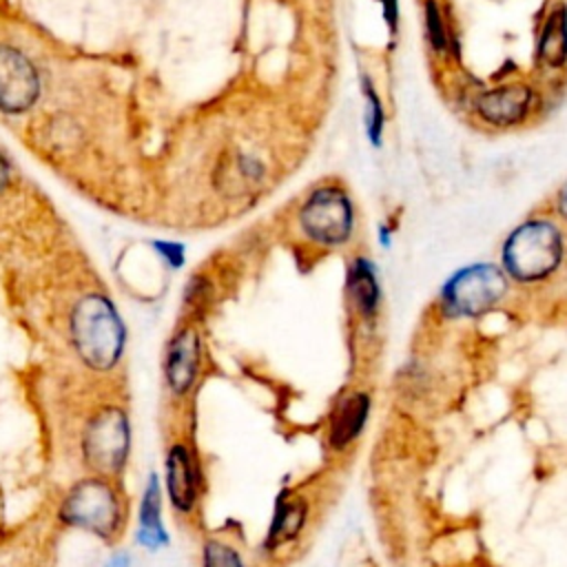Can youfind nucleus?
Listing matches in <instances>:
<instances>
[{
	"label": "nucleus",
	"mask_w": 567,
	"mask_h": 567,
	"mask_svg": "<svg viewBox=\"0 0 567 567\" xmlns=\"http://www.w3.org/2000/svg\"><path fill=\"white\" fill-rule=\"evenodd\" d=\"M565 259V235L549 217H529L514 226L501 246V268L516 284L549 279Z\"/></svg>",
	"instance_id": "1"
},
{
	"label": "nucleus",
	"mask_w": 567,
	"mask_h": 567,
	"mask_svg": "<svg viewBox=\"0 0 567 567\" xmlns=\"http://www.w3.org/2000/svg\"><path fill=\"white\" fill-rule=\"evenodd\" d=\"M71 339L80 359L97 372L117 365L126 330L115 306L100 292L82 297L71 312Z\"/></svg>",
	"instance_id": "2"
},
{
	"label": "nucleus",
	"mask_w": 567,
	"mask_h": 567,
	"mask_svg": "<svg viewBox=\"0 0 567 567\" xmlns=\"http://www.w3.org/2000/svg\"><path fill=\"white\" fill-rule=\"evenodd\" d=\"M509 290V279L492 261H474L454 270L439 290V306L445 317L474 319L496 308Z\"/></svg>",
	"instance_id": "3"
},
{
	"label": "nucleus",
	"mask_w": 567,
	"mask_h": 567,
	"mask_svg": "<svg viewBox=\"0 0 567 567\" xmlns=\"http://www.w3.org/2000/svg\"><path fill=\"white\" fill-rule=\"evenodd\" d=\"M58 516L69 527L109 540L117 536L124 509L111 478L93 474L78 481L66 492V496L60 503Z\"/></svg>",
	"instance_id": "4"
},
{
	"label": "nucleus",
	"mask_w": 567,
	"mask_h": 567,
	"mask_svg": "<svg viewBox=\"0 0 567 567\" xmlns=\"http://www.w3.org/2000/svg\"><path fill=\"white\" fill-rule=\"evenodd\" d=\"M128 450H131V425H128L126 412L120 405L100 408L86 421L82 432L84 463L97 476L113 478L124 470Z\"/></svg>",
	"instance_id": "5"
},
{
	"label": "nucleus",
	"mask_w": 567,
	"mask_h": 567,
	"mask_svg": "<svg viewBox=\"0 0 567 567\" xmlns=\"http://www.w3.org/2000/svg\"><path fill=\"white\" fill-rule=\"evenodd\" d=\"M303 233L321 246H341L354 228V208L341 186L315 188L299 210Z\"/></svg>",
	"instance_id": "6"
},
{
	"label": "nucleus",
	"mask_w": 567,
	"mask_h": 567,
	"mask_svg": "<svg viewBox=\"0 0 567 567\" xmlns=\"http://www.w3.org/2000/svg\"><path fill=\"white\" fill-rule=\"evenodd\" d=\"M536 102V91L527 82H505L474 97V113L494 128H512L523 124Z\"/></svg>",
	"instance_id": "7"
},
{
	"label": "nucleus",
	"mask_w": 567,
	"mask_h": 567,
	"mask_svg": "<svg viewBox=\"0 0 567 567\" xmlns=\"http://www.w3.org/2000/svg\"><path fill=\"white\" fill-rule=\"evenodd\" d=\"M40 93V78L33 62L18 49L0 44V109L7 113L27 111Z\"/></svg>",
	"instance_id": "8"
},
{
	"label": "nucleus",
	"mask_w": 567,
	"mask_h": 567,
	"mask_svg": "<svg viewBox=\"0 0 567 567\" xmlns=\"http://www.w3.org/2000/svg\"><path fill=\"white\" fill-rule=\"evenodd\" d=\"M199 467L186 443H173L164 461V489L179 514H190L199 501Z\"/></svg>",
	"instance_id": "9"
},
{
	"label": "nucleus",
	"mask_w": 567,
	"mask_h": 567,
	"mask_svg": "<svg viewBox=\"0 0 567 567\" xmlns=\"http://www.w3.org/2000/svg\"><path fill=\"white\" fill-rule=\"evenodd\" d=\"M199 374V337L193 328L173 334L164 357V379L175 396L190 392Z\"/></svg>",
	"instance_id": "10"
},
{
	"label": "nucleus",
	"mask_w": 567,
	"mask_h": 567,
	"mask_svg": "<svg viewBox=\"0 0 567 567\" xmlns=\"http://www.w3.org/2000/svg\"><path fill=\"white\" fill-rule=\"evenodd\" d=\"M266 162L257 153L230 151L219 159L213 173V182L224 195L239 197L255 190L266 179Z\"/></svg>",
	"instance_id": "11"
},
{
	"label": "nucleus",
	"mask_w": 567,
	"mask_h": 567,
	"mask_svg": "<svg viewBox=\"0 0 567 567\" xmlns=\"http://www.w3.org/2000/svg\"><path fill=\"white\" fill-rule=\"evenodd\" d=\"M534 60L538 66L556 71L567 66V4L554 2L536 35Z\"/></svg>",
	"instance_id": "12"
},
{
	"label": "nucleus",
	"mask_w": 567,
	"mask_h": 567,
	"mask_svg": "<svg viewBox=\"0 0 567 567\" xmlns=\"http://www.w3.org/2000/svg\"><path fill=\"white\" fill-rule=\"evenodd\" d=\"M135 538L148 551H157L171 543L162 520V483L155 472L148 474L142 498H140Z\"/></svg>",
	"instance_id": "13"
},
{
	"label": "nucleus",
	"mask_w": 567,
	"mask_h": 567,
	"mask_svg": "<svg viewBox=\"0 0 567 567\" xmlns=\"http://www.w3.org/2000/svg\"><path fill=\"white\" fill-rule=\"evenodd\" d=\"M306 516H308L306 501L295 496L288 489H281L275 496V509H272V518H270V525L266 532L264 547L268 551H275L281 545L295 540L306 525Z\"/></svg>",
	"instance_id": "14"
},
{
	"label": "nucleus",
	"mask_w": 567,
	"mask_h": 567,
	"mask_svg": "<svg viewBox=\"0 0 567 567\" xmlns=\"http://www.w3.org/2000/svg\"><path fill=\"white\" fill-rule=\"evenodd\" d=\"M370 416V396L365 392H354L346 396L332 414L328 443L334 450H346L352 441L359 439Z\"/></svg>",
	"instance_id": "15"
},
{
	"label": "nucleus",
	"mask_w": 567,
	"mask_h": 567,
	"mask_svg": "<svg viewBox=\"0 0 567 567\" xmlns=\"http://www.w3.org/2000/svg\"><path fill=\"white\" fill-rule=\"evenodd\" d=\"M346 292L363 319H372L381 306V286L370 259L357 257L346 272Z\"/></svg>",
	"instance_id": "16"
},
{
	"label": "nucleus",
	"mask_w": 567,
	"mask_h": 567,
	"mask_svg": "<svg viewBox=\"0 0 567 567\" xmlns=\"http://www.w3.org/2000/svg\"><path fill=\"white\" fill-rule=\"evenodd\" d=\"M423 24H425L427 44L434 53L458 58L456 33L450 27V22L445 18V9L441 7L439 0H425L423 2Z\"/></svg>",
	"instance_id": "17"
},
{
	"label": "nucleus",
	"mask_w": 567,
	"mask_h": 567,
	"mask_svg": "<svg viewBox=\"0 0 567 567\" xmlns=\"http://www.w3.org/2000/svg\"><path fill=\"white\" fill-rule=\"evenodd\" d=\"M361 91L365 97V133L372 146H381L383 142V126H385V111L381 97L368 75L361 78Z\"/></svg>",
	"instance_id": "18"
},
{
	"label": "nucleus",
	"mask_w": 567,
	"mask_h": 567,
	"mask_svg": "<svg viewBox=\"0 0 567 567\" xmlns=\"http://www.w3.org/2000/svg\"><path fill=\"white\" fill-rule=\"evenodd\" d=\"M202 567H246L237 549L221 540H206L202 545Z\"/></svg>",
	"instance_id": "19"
},
{
	"label": "nucleus",
	"mask_w": 567,
	"mask_h": 567,
	"mask_svg": "<svg viewBox=\"0 0 567 567\" xmlns=\"http://www.w3.org/2000/svg\"><path fill=\"white\" fill-rule=\"evenodd\" d=\"M213 295V288H210V281L206 277H193L184 290V303L190 308V310H202L208 299Z\"/></svg>",
	"instance_id": "20"
},
{
	"label": "nucleus",
	"mask_w": 567,
	"mask_h": 567,
	"mask_svg": "<svg viewBox=\"0 0 567 567\" xmlns=\"http://www.w3.org/2000/svg\"><path fill=\"white\" fill-rule=\"evenodd\" d=\"M155 246V250L171 264V266H182L184 264V246L182 244H177V241H155L153 244Z\"/></svg>",
	"instance_id": "21"
},
{
	"label": "nucleus",
	"mask_w": 567,
	"mask_h": 567,
	"mask_svg": "<svg viewBox=\"0 0 567 567\" xmlns=\"http://www.w3.org/2000/svg\"><path fill=\"white\" fill-rule=\"evenodd\" d=\"M381 4V13H383V22L388 27V31L392 33V38L399 31V0H374Z\"/></svg>",
	"instance_id": "22"
},
{
	"label": "nucleus",
	"mask_w": 567,
	"mask_h": 567,
	"mask_svg": "<svg viewBox=\"0 0 567 567\" xmlns=\"http://www.w3.org/2000/svg\"><path fill=\"white\" fill-rule=\"evenodd\" d=\"M556 213L567 224V179L563 182V186L556 193Z\"/></svg>",
	"instance_id": "23"
},
{
	"label": "nucleus",
	"mask_w": 567,
	"mask_h": 567,
	"mask_svg": "<svg viewBox=\"0 0 567 567\" xmlns=\"http://www.w3.org/2000/svg\"><path fill=\"white\" fill-rule=\"evenodd\" d=\"M104 567H131V554L128 551H117L104 563Z\"/></svg>",
	"instance_id": "24"
},
{
	"label": "nucleus",
	"mask_w": 567,
	"mask_h": 567,
	"mask_svg": "<svg viewBox=\"0 0 567 567\" xmlns=\"http://www.w3.org/2000/svg\"><path fill=\"white\" fill-rule=\"evenodd\" d=\"M7 182H9V164L0 153V190L7 186Z\"/></svg>",
	"instance_id": "25"
}]
</instances>
